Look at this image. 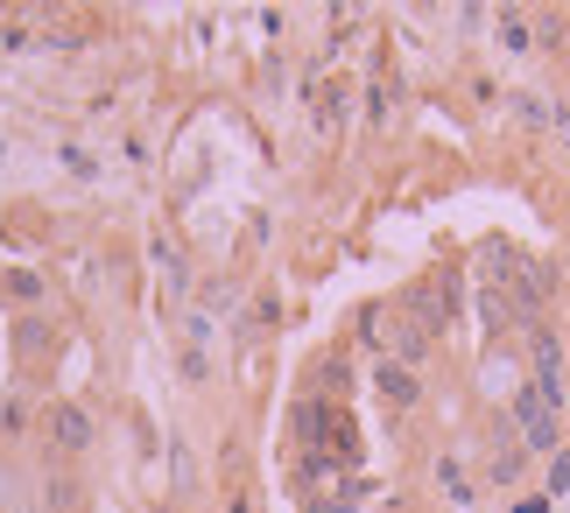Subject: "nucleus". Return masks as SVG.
Instances as JSON below:
<instances>
[{
	"mask_svg": "<svg viewBox=\"0 0 570 513\" xmlns=\"http://www.w3.org/2000/svg\"><path fill=\"white\" fill-rule=\"evenodd\" d=\"M557 415H563V408H557V401L542 394L535 381L514 387V430H521V451H529V457H557V451H563V422H557Z\"/></svg>",
	"mask_w": 570,
	"mask_h": 513,
	"instance_id": "nucleus-1",
	"label": "nucleus"
},
{
	"mask_svg": "<svg viewBox=\"0 0 570 513\" xmlns=\"http://www.w3.org/2000/svg\"><path fill=\"white\" fill-rule=\"evenodd\" d=\"M50 436L63 443V451H85V443H92V415H85L78 401H57V415H50Z\"/></svg>",
	"mask_w": 570,
	"mask_h": 513,
	"instance_id": "nucleus-2",
	"label": "nucleus"
},
{
	"mask_svg": "<svg viewBox=\"0 0 570 513\" xmlns=\"http://www.w3.org/2000/svg\"><path fill=\"white\" fill-rule=\"evenodd\" d=\"M550 288H557V275H550V267H529V275L514 282V309H521L529 324H542V303H550Z\"/></svg>",
	"mask_w": 570,
	"mask_h": 513,
	"instance_id": "nucleus-3",
	"label": "nucleus"
},
{
	"mask_svg": "<svg viewBox=\"0 0 570 513\" xmlns=\"http://www.w3.org/2000/svg\"><path fill=\"white\" fill-rule=\"evenodd\" d=\"M381 394L394 401V408H415V401H423V381H415V366H381Z\"/></svg>",
	"mask_w": 570,
	"mask_h": 513,
	"instance_id": "nucleus-4",
	"label": "nucleus"
},
{
	"mask_svg": "<svg viewBox=\"0 0 570 513\" xmlns=\"http://www.w3.org/2000/svg\"><path fill=\"white\" fill-rule=\"evenodd\" d=\"M324 422H332V408H324V401H296V408H289L296 443H317V436H324Z\"/></svg>",
	"mask_w": 570,
	"mask_h": 513,
	"instance_id": "nucleus-5",
	"label": "nucleus"
},
{
	"mask_svg": "<svg viewBox=\"0 0 570 513\" xmlns=\"http://www.w3.org/2000/svg\"><path fill=\"white\" fill-rule=\"evenodd\" d=\"M436 485H444V493H451L458 506H472V479L458 472V457H436Z\"/></svg>",
	"mask_w": 570,
	"mask_h": 513,
	"instance_id": "nucleus-6",
	"label": "nucleus"
},
{
	"mask_svg": "<svg viewBox=\"0 0 570 513\" xmlns=\"http://www.w3.org/2000/svg\"><path fill=\"white\" fill-rule=\"evenodd\" d=\"M394 352H402V366H415L430 352V331L423 324H402V331H394Z\"/></svg>",
	"mask_w": 570,
	"mask_h": 513,
	"instance_id": "nucleus-7",
	"label": "nucleus"
},
{
	"mask_svg": "<svg viewBox=\"0 0 570 513\" xmlns=\"http://www.w3.org/2000/svg\"><path fill=\"white\" fill-rule=\"evenodd\" d=\"M71 500H78V485H42V513H71Z\"/></svg>",
	"mask_w": 570,
	"mask_h": 513,
	"instance_id": "nucleus-8",
	"label": "nucleus"
},
{
	"mask_svg": "<svg viewBox=\"0 0 570 513\" xmlns=\"http://www.w3.org/2000/svg\"><path fill=\"white\" fill-rule=\"evenodd\" d=\"M500 42H508V50H529V21H521V14H500Z\"/></svg>",
	"mask_w": 570,
	"mask_h": 513,
	"instance_id": "nucleus-9",
	"label": "nucleus"
},
{
	"mask_svg": "<svg viewBox=\"0 0 570 513\" xmlns=\"http://www.w3.org/2000/svg\"><path fill=\"white\" fill-rule=\"evenodd\" d=\"M563 493H570V451L550 457V500H563Z\"/></svg>",
	"mask_w": 570,
	"mask_h": 513,
	"instance_id": "nucleus-10",
	"label": "nucleus"
},
{
	"mask_svg": "<svg viewBox=\"0 0 570 513\" xmlns=\"http://www.w3.org/2000/svg\"><path fill=\"white\" fill-rule=\"evenodd\" d=\"M14 338H21V352H42V345H50V324H36V317H29V324L14 331Z\"/></svg>",
	"mask_w": 570,
	"mask_h": 513,
	"instance_id": "nucleus-11",
	"label": "nucleus"
},
{
	"mask_svg": "<svg viewBox=\"0 0 570 513\" xmlns=\"http://www.w3.org/2000/svg\"><path fill=\"white\" fill-rule=\"evenodd\" d=\"M521 457H529V451H493V479H500V485H508V479L521 472Z\"/></svg>",
	"mask_w": 570,
	"mask_h": 513,
	"instance_id": "nucleus-12",
	"label": "nucleus"
},
{
	"mask_svg": "<svg viewBox=\"0 0 570 513\" xmlns=\"http://www.w3.org/2000/svg\"><path fill=\"white\" fill-rule=\"evenodd\" d=\"M514 513H550V500H521V506H514Z\"/></svg>",
	"mask_w": 570,
	"mask_h": 513,
	"instance_id": "nucleus-13",
	"label": "nucleus"
},
{
	"mask_svg": "<svg viewBox=\"0 0 570 513\" xmlns=\"http://www.w3.org/2000/svg\"><path fill=\"white\" fill-rule=\"evenodd\" d=\"M563 408H570V366H563Z\"/></svg>",
	"mask_w": 570,
	"mask_h": 513,
	"instance_id": "nucleus-14",
	"label": "nucleus"
}]
</instances>
